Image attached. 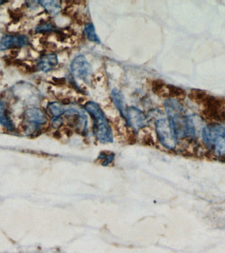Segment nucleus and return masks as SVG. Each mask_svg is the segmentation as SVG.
<instances>
[{
    "label": "nucleus",
    "instance_id": "nucleus-9",
    "mask_svg": "<svg viewBox=\"0 0 225 253\" xmlns=\"http://www.w3.org/2000/svg\"><path fill=\"white\" fill-rule=\"evenodd\" d=\"M58 63V59L55 54H50L44 55L39 59L38 68L44 72H48L53 70Z\"/></svg>",
    "mask_w": 225,
    "mask_h": 253
},
{
    "label": "nucleus",
    "instance_id": "nucleus-5",
    "mask_svg": "<svg viewBox=\"0 0 225 253\" xmlns=\"http://www.w3.org/2000/svg\"><path fill=\"white\" fill-rule=\"evenodd\" d=\"M70 69L74 77L85 81L88 79L92 72L90 63L86 57L82 55H78L72 60Z\"/></svg>",
    "mask_w": 225,
    "mask_h": 253
},
{
    "label": "nucleus",
    "instance_id": "nucleus-16",
    "mask_svg": "<svg viewBox=\"0 0 225 253\" xmlns=\"http://www.w3.org/2000/svg\"><path fill=\"white\" fill-rule=\"evenodd\" d=\"M62 124L63 120L60 117H55L53 120H52V126H53V127H59Z\"/></svg>",
    "mask_w": 225,
    "mask_h": 253
},
{
    "label": "nucleus",
    "instance_id": "nucleus-12",
    "mask_svg": "<svg viewBox=\"0 0 225 253\" xmlns=\"http://www.w3.org/2000/svg\"><path fill=\"white\" fill-rule=\"evenodd\" d=\"M112 98L117 109L124 115L126 108H124V98L121 93L117 89H114L112 91Z\"/></svg>",
    "mask_w": 225,
    "mask_h": 253
},
{
    "label": "nucleus",
    "instance_id": "nucleus-13",
    "mask_svg": "<svg viewBox=\"0 0 225 253\" xmlns=\"http://www.w3.org/2000/svg\"><path fill=\"white\" fill-rule=\"evenodd\" d=\"M48 110L54 117H59L67 112L68 109L59 102H52L48 106Z\"/></svg>",
    "mask_w": 225,
    "mask_h": 253
},
{
    "label": "nucleus",
    "instance_id": "nucleus-14",
    "mask_svg": "<svg viewBox=\"0 0 225 253\" xmlns=\"http://www.w3.org/2000/svg\"><path fill=\"white\" fill-rule=\"evenodd\" d=\"M84 33L87 37V38L91 42H94L95 43H100V38H98V35H96L95 28L92 23H88L85 25L84 29Z\"/></svg>",
    "mask_w": 225,
    "mask_h": 253
},
{
    "label": "nucleus",
    "instance_id": "nucleus-8",
    "mask_svg": "<svg viewBox=\"0 0 225 253\" xmlns=\"http://www.w3.org/2000/svg\"><path fill=\"white\" fill-rule=\"evenodd\" d=\"M26 119L33 124L42 125L47 122L46 113L38 108H31L25 111Z\"/></svg>",
    "mask_w": 225,
    "mask_h": 253
},
{
    "label": "nucleus",
    "instance_id": "nucleus-6",
    "mask_svg": "<svg viewBox=\"0 0 225 253\" xmlns=\"http://www.w3.org/2000/svg\"><path fill=\"white\" fill-rule=\"evenodd\" d=\"M124 115H125L130 126L135 129H140L148 124V120L146 115L137 108H127Z\"/></svg>",
    "mask_w": 225,
    "mask_h": 253
},
{
    "label": "nucleus",
    "instance_id": "nucleus-11",
    "mask_svg": "<svg viewBox=\"0 0 225 253\" xmlns=\"http://www.w3.org/2000/svg\"><path fill=\"white\" fill-rule=\"evenodd\" d=\"M38 3L52 16H55L60 12L61 4L58 1H40Z\"/></svg>",
    "mask_w": 225,
    "mask_h": 253
},
{
    "label": "nucleus",
    "instance_id": "nucleus-1",
    "mask_svg": "<svg viewBox=\"0 0 225 253\" xmlns=\"http://www.w3.org/2000/svg\"><path fill=\"white\" fill-rule=\"evenodd\" d=\"M165 108L171 126L176 137H194L196 136V127L190 115L186 114L181 104L174 99L167 100Z\"/></svg>",
    "mask_w": 225,
    "mask_h": 253
},
{
    "label": "nucleus",
    "instance_id": "nucleus-2",
    "mask_svg": "<svg viewBox=\"0 0 225 253\" xmlns=\"http://www.w3.org/2000/svg\"><path fill=\"white\" fill-rule=\"evenodd\" d=\"M202 139L217 155H225V127L218 124L208 125L203 129Z\"/></svg>",
    "mask_w": 225,
    "mask_h": 253
},
{
    "label": "nucleus",
    "instance_id": "nucleus-17",
    "mask_svg": "<svg viewBox=\"0 0 225 253\" xmlns=\"http://www.w3.org/2000/svg\"><path fill=\"white\" fill-rule=\"evenodd\" d=\"M5 3L4 1H1V0H0V5H1V4H3V3Z\"/></svg>",
    "mask_w": 225,
    "mask_h": 253
},
{
    "label": "nucleus",
    "instance_id": "nucleus-4",
    "mask_svg": "<svg viewBox=\"0 0 225 253\" xmlns=\"http://www.w3.org/2000/svg\"><path fill=\"white\" fill-rule=\"evenodd\" d=\"M156 129L161 143L169 148H174L176 145V135L170 122L161 119L156 123Z\"/></svg>",
    "mask_w": 225,
    "mask_h": 253
},
{
    "label": "nucleus",
    "instance_id": "nucleus-3",
    "mask_svg": "<svg viewBox=\"0 0 225 253\" xmlns=\"http://www.w3.org/2000/svg\"><path fill=\"white\" fill-rule=\"evenodd\" d=\"M85 109L94 120L95 133L98 138L103 141H111L112 136L110 127L99 106L94 102H88L86 104Z\"/></svg>",
    "mask_w": 225,
    "mask_h": 253
},
{
    "label": "nucleus",
    "instance_id": "nucleus-10",
    "mask_svg": "<svg viewBox=\"0 0 225 253\" xmlns=\"http://www.w3.org/2000/svg\"><path fill=\"white\" fill-rule=\"evenodd\" d=\"M0 124L9 131H13L14 129V124L7 115L5 104L1 101H0Z\"/></svg>",
    "mask_w": 225,
    "mask_h": 253
},
{
    "label": "nucleus",
    "instance_id": "nucleus-15",
    "mask_svg": "<svg viewBox=\"0 0 225 253\" xmlns=\"http://www.w3.org/2000/svg\"><path fill=\"white\" fill-rule=\"evenodd\" d=\"M54 29L53 26L51 23H43L42 25H38L36 28L37 33H42V32L52 31Z\"/></svg>",
    "mask_w": 225,
    "mask_h": 253
},
{
    "label": "nucleus",
    "instance_id": "nucleus-7",
    "mask_svg": "<svg viewBox=\"0 0 225 253\" xmlns=\"http://www.w3.org/2000/svg\"><path fill=\"white\" fill-rule=\"evenodd\" d=\"M29 44V39L24 35H4L0 41V50L20 48Z\"/></svg>",
    "mask_w": 225,
    "mask_h": 253
}]
</instances>
